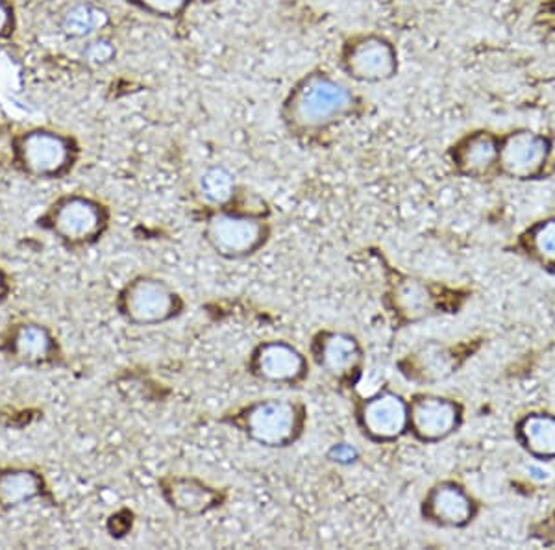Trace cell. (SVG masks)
<instances>
[{"label":"cell","mask_w":555,"mask_h":550,"mask_svg":"<svg viewBox=\"0 0 555 550\" xmlns=\"http://www.w3.org/2000/svg\"><path fill=\"white\" fill-rule=\"evenodd\" d=\"M358 106V97L347 82L313 71L289 89L280 117L291 133L315 136L350 119Z\"/></svg>","instance_id":"cell-1"},{"label":"cell","mask_w":555,"mask_h":550,"mask_svg":"<svg viewBox=\"0 0 555 550\" xmlns=\"http://www.w3.org/2000/svg\"><path fill=\"white\" fill-rule=\"evenodd\" d=\"M221 423L266 449H289L306 434L308 408L297 399H259L228 411Z\"/></svg>","instance_id":"cell-2"},{"label":"cell","mask_w":555,"mask_h":550,"mask_svg":"<svg viewBox=\"0 0 555 550\" xmlns=\"http://www.w3.org/2000/svg\"><path fill=\"white\" fill-rule=\"evenodd\" d=\"M109 225V206L83 193L57 196L36 219V227L51 234L67 251L93 247L107 234Z\"/></svg>","instance_id":"cell-3"},{"label":"cell","mask_w":555,"mask_h":550,"mask_svg":"<svg viewBox=\"0 0 555 550\" xmlns=\"http://www.w3.org/2000/svg\"><path fill=\"white\" fill-rule=\"evenodd\" d=\"M80 158V145L73 136L51 128H30L12 140V164L34 180L69 177Z\"/></svg>","instance_id":"cell-4"},{"label":"cell","mask_w":555,"mask_h":550,"mask_svg":"<svg viewBox=\"0 0 555 550\" xmlns=\"http://www.w3.org/2000/svg\"><path fill=\"white\" fill-rule=\"evenodd\" d=\"M188 308L182 293L154 274H138L120 287L115 310L133 327H162L183 316Z\"/></svg>","instance_id":"cell-5"},{"label":"cell","mask_w":555,"mask_h":550,"mask_svg":"<svg viewBox=\"0 0 555 550\" xmlns=\"http://www.w3.org/2000/svg\"><path fill=\"white\" fill-rule=\"evenodd\" d=\"M204 241L219 258L237 261L253 258L271 240V225L256 214L237 212L230 206L215 208L204 221Z\"/></svg>","instance_id":"cell-6"},{"label":"cell","mask_w":555,"mask_h":550,"mask_svg":"<svg viewBox=\"0 0 555 550\" xmlns=\"http://www.w3.org/2000/svg\"><path fill=\"white\" fill-rule=\"evenodd\" d=\"M0 355L13 366L34 371L65 363L64 348L51 327L30 319L10 323L0 332Z\"/></svg>","instance_id":"cell-7"},{"label":"cell","mask_w":555,"mask_h":550,"mask_svg":"<svg viewBox=\"0 0 555 550\" xmlns=\"http://www.w3.org/2000/svg\"><path fill=\"white\" fill-rule=\"evenodd\" d=\"M353 419L366 442L395 443L410 434V400L400 393L382 389L356 402Z\"/></svg>","instance_id":"cell-8"},{"label":"cell","mask_w":555,"mask_h":550,"mask_svg":"<svg viewBox=\"0 0 555 550\" xmlns=\"http://www.w3.org/2000/svg\"><path fill=\"white\" fill-rule=\"evenodd\" d=\"M311 360L339 386H358L365 367V350L360 340L345 330L322 329L313 335Z\"/></svg>","instance_id":"cell-9"},{"label":"cell","mask_w":555,"mask_h":550,"mask_svg":"<svg viewBox=\"0 0 555 550\" xmlns=\"http://www.w3.org/2000/svg\"><path fill=\"white\" fill-rule=\"evenodd\" d=\"M341 69L353 82L382 84L398 73V51L379 34H358L348 38L339 54Z\"/></svg>","instance_id":"cell-10"},{"label":"cell","mask_w":555,"mask_h":550,"mask_svg":"<svg viewBox=\"0 0 555 550\" xmlns=\"http://www.w3.org/2000/svg\"><path fill=\"white\" fill-rule=\"evenodd\" d=\"M246 369L259 382L298 387L310 379V358L285 340H267L250 350Z\"/></svg>","instance_id":"cell-11"},{"label":"cell","mask_w":555,"mask_h":550,"mask_svg":"<svg viewBox=\"0 0 555 550\" xmlns=\"http://www.w3.org/2000/svg\"><path fill=\"white\" fill-rule=\"evenodd\" d=\"M552 156V141L528 128L500 138L499 171L505 177L530 180L544 171Z\"/></svg>","instance_id":"cell-12"},{"label":"cell","mask_w":555,"mask_h":550,"mask_svg":"<svg viewBox=\"0 0 555 550\" xmlns=\"http://www.w3.org/2000/svg\"><path fill=\"white\" fill-rule=\"evenodd\" d=\"M463 408L441 395L421 393L410 400V434L421 443H439L460 431Z\"/></svg>","instance_id":"cell-13"},{"label":"cell","mask_w":555,"mask_h":550,"mask_svg":"<svg viewBox=\"0 0 555 550\" xmlns=\"http://www.w3.org/2000/svg\"><path fill=\"white\" fill-rule=\"evenodd\" d=\"M159 495L172 512L188 519H198L219 510L227 494L196 476L165 475L158 482Z\"/></svg>","instance_id":"cell-14"},{"label":"cell","mask_w":555,"mask_h":550,"mask_svg":"<svg viewBox=\"0 0 555 550\" xmlns=\"http://www.w3.org/2000/svg\"><path fill=\"white\" fill-rule=\"evenodd\" d=\"M424 521L442 528H465L473 523L478 512L476 500L457 482H439L424 497Z\"/></svg>","instance_id":"cell-15"},{"label":"cell","mask_w":555,"mask_h":550,"mask_svg":"<svg viewBox=\"0 0 555 550\" xmlns=\"http://www.w3.org/2000/svg\"><path fill=\"white\" fill-rule=\"evenodd\" d=\"M54 502L43 473L26 465L0 468V512H12L33 502Z\"/></svg>","instance_id":"cell-16"},{"label":"cell","mask_w":555,"mask_h":550,"mask_svg":"<svg viewBox=\"0 0 555 550\" xmlns=\"http://www.w3.org/2000/svg\"><path fill=\"white\" fill-rule=\"evenodd\" d=\"M500 138L487 130L467 133L461 138L452 151L450 158L455 171L467 178H486L494 169H499Z\"/></svg>","instance_id":"cell-17"},{"label":"cell","mask_w":555,"mask_h":550,"mask_svg":"<svg viewBox=\"0 0 555 550\" xmlns=\"http://www.w3.org/2000/svg\"><path fill=\"white\" fill-rule=\"evenodd\" d=\"M109 23V13L93 2H76L67 8L60 17V30L65 38L91 39L96 38L102 28Z\"/></svg>","instance_id":"cell-18"},{"label":"cell","mask_w":555,"mask_h":550,"mask_svg":"<svg viewBox=\"0 0 555 550\" xmlns=\"http://www.w3.org/2000/svg\"><path fill=\"white\" fill-rule=\"evenodd\" d=\"M518 439L531 456L555 458V418L550 413H533L518 423Z\"/></svg>","instance_id":"cell-19"},{"label":"cell","mask_w":555,"mask_h":550,"mask_svg":"<svg viewBox=\"0 0 555 550\" xmlns=\"http://www.w3.org/2000/svg\"><path fill=\"white\" fill-rule=\"evenodd\" d=\"M410 376L413 379L434 380L447 379L454 369V358L441 345H424L410 355Z\"/></svg>","instance_id":"cell-20"},{"label":"cell","mask_w":555,"mask_h":550,"mask_svg":"<svg viewBox=\"0 0 555 550\" xmlns=\"http://www.w3.org/2000/svg\"><path fill=\"white\" fill-rule=\"evenodd\" d=\"M201 191H203L204 199L215 208L230 206L237 195L234 172L224 165L209 167L201 177Z\"/></svg>","instance_id":"cell-21"},{"label":"cell","mask_w":555,"mask_h":550,"mask_svg":"<svg viewBox=\"0 0 555 550\" xmlns=\"http://www.w3.org/2000/svg\"><path fill=\"white\" fill-rule=\"evenodd\" d=\"M528 248L544 266L555 267V219L537 222L528 234Z\"/></svg>","instance_id":"cell-22"},{"label":"cell","mask_w":555,"mask_h":550,"mask_svg":"<svg viewBox=\"0 0 555 550\" xmlns=\"http://www.w3.org/2000/svg\"><path fill=\"white\" fill-rule=\"evenodd\" d=\"M128 4L159 20H178L193 0H127Z\"/></svg>","instance_id":"cell-23"},{"label":"cell","mask_w":555,"mask_h":550,"mask_svg":"<svg viewBox=\"0 0 555 550\" xmlns=\"http://www.w3.org/2000/svg\"><path fill=\"white\" fill-rule=\"evenodd\" d=\"M82 56L86 64L93 65V67H104V65L114 62L115 56H117V49H115L112 39L96 36V38L89 39L88 44L83 47Z\"/></svg>","instance_id":"cell-24"},{"label":"cell","mask_w":555,"mask_h":550,"mask_svg":"<svg viewBox=\"0 0 555 550\" xmlns=\"http://www.w3.org/2000/svg\"><path fill=\"white\" fill-rule=\"evenodd\" d=\"M402 295H398V300L402 304L405 314L411 316H418V314H428L429 310V295L426 287H423L416 282H410L402 287Z\"/></svg>","instance_id":"cell-25"},{"label":"cell","mask_w":555,"mask_h":550,"mask_svg":"<svg viewBox=\"0 0 555 550\" xmlns=\"http://www.w3.org/2000/svg\"><path fill=\"white\" fill-rule=\"evenodd\" d=\"M326 458L337 465H352L360 460V450L347 442L334 443L326 452Z\"/></svg>","instance_id":"cell-26"},{"label":"cell","mask_w":555,"mask_h":550,"mask_svg":"<svg viewBox=\"0 0 555 550\" xmlns=\"http://www.w3.org/2000/svg\"><path fill=\"white\" fill-rule=\"evenodd\" d=\"M15 28V10L10 0H0V39L10 38Z\"/></svg>","instance_id":"cell-27"},{"label":"cell","mask_w":555,"mask_h":550,"mask_svg":"<svg viewBox=\"0 0 555 550\" xmlns=\"http://www.w3.org/2000/svg\"><path fill=\"white\" fill-rule=\"evenodd\" d=\"M13 293V279L12 274L4 269V267L0 266V306L2 304H7L12 297Z\"/></svg>","instance_id":"cell-28"}]
</instances>
